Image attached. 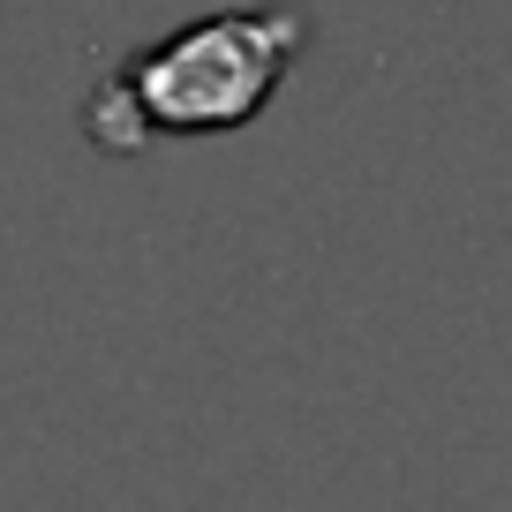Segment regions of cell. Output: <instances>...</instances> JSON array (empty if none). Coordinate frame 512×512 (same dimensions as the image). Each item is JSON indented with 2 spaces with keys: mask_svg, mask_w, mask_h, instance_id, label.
Masks as SVG:
<instances>
[{
  "mask_svg": "<svg viewBox=\"0 0 512 512\" xmlns=\"http://www.w3.org/2000/svg\"><path fill=\"white\" fill-rule=\"evenodd\" d=\"M302 46H309V16L294 0L196 16L136 46L98 83L83 106V136L113 159L151 151L159 136H234L279 98Z\"/></svg>",
  "mask_w": 512,
  "mask_h": 512,
  "instance_id": "1",
  "label": "cell"
}]
</instances>
